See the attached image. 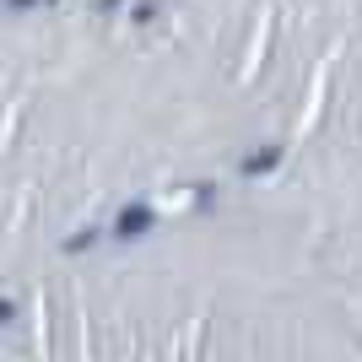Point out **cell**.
Here are the masks:
<instances>
[{
  "mask_svg": "<svg viewBox=\"0 0 362 362\" xmlns=\"http://www.w3.org/2000/svg\"><path fill=\"white\" fill-rule=\"evenodd\" d=\"M146 227H151V206H124L119 222H114V238H146Z\"/></svg>",
  "mask_w": 362,
  "mask_h": 362,
  "instance_id": "obj_1",
  "label": "cell"
},
{
  "mask_svg": "<svg viewBox=\"0 0 362 362\" xmlns=\"http://www.w3.org/2000/svg\"><path fill=\"white\" fill-rule=\"evenodd\" d=\"M0 6H6V0H0Z\"/></svg>",
  "mask_w": 362,
  "mask_h": 362,
  "instance_id": "obj_2",
  "label": "cell"
}]
</instances>
